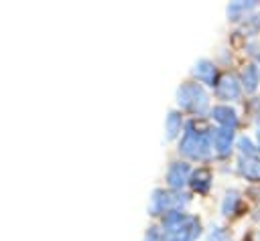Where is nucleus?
Returning a JSON list of instances; mask_svg holds the SVG:
<instances>
[{
	"instance_id": "f257e3e1",
	"label": "nucleus",
	"mask_w": 260,
	"mask_h": 241,
	"mask_svg": "<svg viewBox=\"0 0 260 241\" xmlns=\"http://www.w3.org/2000/svg\"><path fill=\"white\" fill-rule=\"evenodd\" d=\"M238 172L252 182H260V158L256 156H240L238 160Z\"/></svg>"
},
{
	"instance_id": "f03ea898",
	"label": "nucleus",
	"mask_w": 260,
	"mask_h": 241,
	"mask_svg": "<svg viewBox=\"0 0 260 241\" xmlns=\"http://www.w3.org/2000/svg\"><path fill=\"white\" fill-rule=\"evenodd\" d=\"M242 89H240V83L234 75H223L221 81L217 83V95L221 99H230V101H236L240 97Z\"/></svg>"
},
{
	"instance_id": "7ed1b4c3",
	"label": "nucleus",
	"mask_w": 260,
	"mask_h": 241,
	"mask_svg": "<svg viewBox=\"0 0 260 241\" xmlns=\"http://www.w3.org/2000/svg\"><path fill=\"white\" fill-rule=\"evenodd\" d=\"M213 144H215V150H217L219 156H228V154H232V146H234V130H225V128L213 130Z\"/></svg>"
},
{
	"instance_id": "20e7f679",
	"label": "nucleus",
	"mask_w": 260,
	"mask_h": 241,
	"mask_svg": "<svg viewBox=\"0 0 260 241\" xmlns=\"http://www.w3.org/2000/svg\"><path fill=\"white\" fill-rule=\"evenodd\" d=\"M213 117H215L225 130H236V126H238V113H236L234 107L217 105V107H213Z\"/></svg>"
},
{
	"instance_id": "39448f33",
	"label": "nucleus",
	"mask_w": 260,
	"mask_h": 241,
	"mask_svg": "<svg viewBox=\"0 0 260 241\" xmlns=\"http://www.w3.org/2000/svg\"><path fill=\"white\" fill-rule=\"evenodd\" d=\"M258 83H260V71L254 63H248L242 71V85L248 93H254L258 89Z\"/></svg>"
},
{
	"instance_id": "423d86ee",
	"label": "nucleus",
	"mask_w": 260,
	"mask_h": 241,
	"mask_svg": "<svg viewBox=\"0 0 260 241\" xmlns=\"http://www.w3.org/2000/svg\"><path fill=\"white\" fill-rule=\"evenodd\" d=\"M256 8V2H232L230 6H228V18L230 20H242V18H246V14L250 12V10H254Z\"/></svg>"
},
{
	"instance_id": "0eeeda50",
	"label": "nucleus",
	"mask_w": 260,
	"mask_h": 241,
	"mask_svg": "<svg viewBox=\"0 0 260 241\" xmlns=\"http://www.w3.org/2000/svg\"><path fill=\"white\" fill-rule=\"evenodd\" d=\"M238 207H240V192L232 188V190L225 192V198L221 203V213L223 215H234L238 211Z\"/></svg>"
},
{
	"instance_id": "6e6552de",
	"label": "nucleus",
	"mask_w": 260,
	"mask_h": 241,
	"mask_svg": "<svg viewBox=\"0 0 260 241\" xmlns=\"http://www.w3.org/2000/svg\"><path fill=\"white\" fill-rule=\"evenodd\" d=\"M195 73H197L199 79H203L205 83L213 85V81H215V67H213L209 61H201L199 67L195 69Z\"/></svg>"
},
{
	"instance_id": "1a4fd4ad",
	"label": "nucleus",
	"mask_w": 260,
	"mask_h": 241,
	"mask_svg": "<svg viewBox=\"0 0 260 241\" xmlns=\"http://www.w3.org/2000/svg\"><path fill=\"white\" fill-rule=\"evenodd\" d=\"M236 146H238V150H240V154L242 156H256L260 150H258V146H254L252 144V140L250 138H246V136H240L238 140H236Z\"/></svg>"
},
{
	"instance_id": "9d476101",
	"label": "nucleus",
	"mask_w": 260,
	"mask_h": 241,
	"mask_svg": "<svg viewBox=\"0 0 260 241\" xmlns=\"http://www.w3.org/2000/svg\"><path fill=\"white\" fill-rule=\"evenodd\" d=\"M209 180H211V174L207 172V170H199V172H195V188L197 190H207V186H209Z\"/></svg>"
},
{
	"instance_id": "9b49d317",
	"label": "nucleus",
	"mask_w": 260,
	"mask_h": 241,
	"mask_svg": "<svg viewBox=\"0 0 260 241\" xmlns=\"http://www.w3.org/2000/svg\"><path fill=\"white\" fill-rule=\"evenodd\" d=\"M256 146H258V150H260V126H258V130H256Z\"/></svg>"
}]
</instances>
